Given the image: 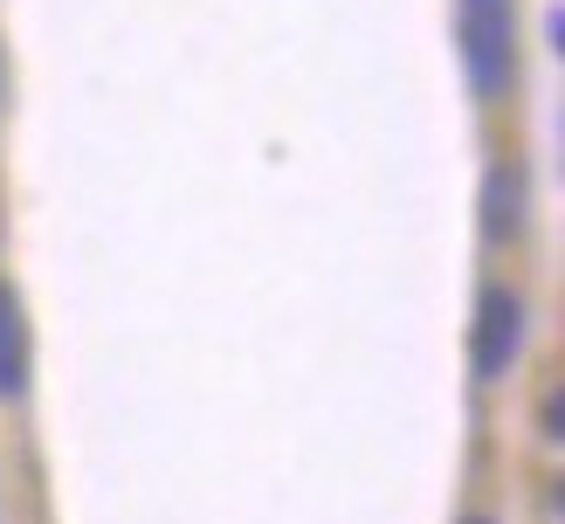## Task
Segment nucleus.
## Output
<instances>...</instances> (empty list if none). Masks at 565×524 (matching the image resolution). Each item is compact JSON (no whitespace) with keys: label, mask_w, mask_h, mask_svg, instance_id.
Returning <instances> with one entry per match:
<instances>
[{"label":"nucleus","mask_w":565,"mask_h":524,"mask_svg":"<svg viewBox=\"0 0 565 524\" xmlns=\"http://www.w3.org/2000/svg\"><path fill=\"white\" fill-rule=\"evenodd\" d=\"M456 42L476 97H503L518 83V0H456Z\"/></svg>","instance_id":"1"},{"label":"nucleus","mask_w":565,"mask_h":524,"mask_svg":"<svg viewBox=\"0 0 565 524\" xmlns=\"http://www.w3.org/2000/svg\"><path fill=\"white\" fill-rule=\"evenodd\" d=\"M524 352V297L518 290H483L476 303V331H469V359H476V379H503Z\"/></svg>","instance_id":"2"},{"label":"nucleus","mask_w":565,"mask_h":524,"mask_svg":"<svg viewBox=\"0 0 565 524\" xmlns=\"http://www.w3.org/2000/svg\"><path fill=\"white\" fill-rule=\"evenodd\" d=\"M28 394V311H21V290L0 276V400H21Z\"/></svg>","instance_id":"3"},{"label":"nucleus","mask_w":565,"mask_h":524,"mask_svg":"<svg viewBox=\"0 0 565 524\" xmlns=\"http://www.w3.org/2000/svg\"><path fill=\"white\" fill-rule=\"evenodd\" d=\"M483 221H490V242H518L524 235V165L518 159H497L490 193H483Z\"/></svg>","instance_id":"4"},{"label":"nucleus","mask_w":565,"mask_h":524,"mask_svg":"<svg viewBox=\"0 0 565 524\" xmlns=\"http://www.w3.org/2000/svg\"><path fill=\"white\" fill-rule=\"evenodd\" d=\"M539 421H545V441H558V394H545V414H539Z\"/></svg>","instance_id":"5"},{"label":"nucleus","mask_w":565,"mask_h":524,"mask_svg":"<svg viewBox=\"0 0 565 524\" xmlns=\"http://www.w3.org/2000/svg\"><path fill=\"white\" fill-rule=\"evenodd\" d=\"M0 97H8V63H0Z\"/></svg>","instance_id":"6"},{"label":"nucleus","mask_w":565,"mask_h":524,"mask_svg":"<svg viewBox=\"0 0 565 524\" xmlns=\"http://www.w3.org/2000/svg\"><path fill=\"white\" fill-rule=\"evenodd\" d=\"M462 524H490V517H462Z\"/></svg>","instance_id":"7"}]
</instances>
